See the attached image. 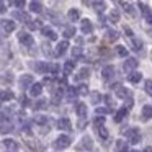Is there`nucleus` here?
<instances>
[{"mask_svg":"<svg viewBox=\"0 0 152 152\" xmlns=\"http://www.w3.org/2000/svg\"><path fill=\"white\" fill-rule=\"evenodd\" d=\"M87 113H88L87 105L85 103H79V105H77V115H79V118H85Z\"/></svg>","mask_w":152,"mask_h":152,"instance_id":"obj_19","label":"nucleus"},{"mask_svg":"<svg viewBox=\"0 0 152 152\" xmlns=\"http://www.w3.org/2000/svg\"><path fill=\"white\" fill-rule=\"evenodd\" d=\"M98 136H100V139H108V129L103 124L98 126Z\"/></svg>","mask_w":152,"mask_h":152,"instance_id":"obj_33","label":"nucleus"},{"mask_svg":"<svg viewBox=\"0 0 152 152\" xmlns=\"http://www.w3.org/2000/svg\"><path fill=\"white\" fill-rule=\"evenodd\" d=\"M62 95H64V93H62V90H61V88H57L56 92L53 93V103H54V105H59V103H61V98H62Z\"/></svg>","mask_w":152,"mask_h":152,"instance_id":"obj_27","label":"nucleus"},{"mask_svg":"<svg viewBox=\"0 0 152 152\" xmlns=\"http://www.w3.org/2000/svg\"><path fill=\"white\" fill-rule=\"evenodd\" d=\"M142 152H152V147H145V149H144V151H142Z\"/></svg>","mask_w":152,"mask_h":152,"instance_id":"obj_54","label":"nucleus"},{"mask_svg":"<svg viewBox=\"0 0 152 152\" xmlns=\"http://www.w3.org/2000/svg\"><path fill=\"white\" fill-rule=\"evenodd\" d=\"M132 46H134L136 51L142 49V41H139V39H136V38H132Z\"/></svg>","mask_w":152,"mask_h":152,"instance_id":"obj_42","label":"nucleus"},{"mask_svg":"<svg viewBox=\"0 0 152 152\" xmlns=\"http://www.w3.org/2000/svg\"><path fill=\"white\" fill-rule=\"evenodd\" d=\"M18 41H20L23 46H26V48H30V46H33V44H34L33 36H31L30 33H26V31H21V33L18 34Z\"/></svg>","mask_w":152,"mask_h":152,"instance_id":"obj_4","label":"nucleus"},{"mask_svg":"<svg viewBox=\"0 0 152 152\" xmlns=\"http://www.w3.org/2000/svg\"><path fill=\"white\" fill-rule=\"evenodd\" d=\"M13 17L17 18V20H20V21H25V23H28V21H30V17H28L26 13H23L21 10H17L13 13Z\"/></svg>","mask_w":152,"mask_h":152,"instance_id":"obj_23","label":"nucleus"},{"mask_svg":"<svg viewBox=\"0 0 152 152\" xmlns=\"http://www.w3.org/2000/svg\"><path fill=\"white\" fill-rule=\"evenodd\" d=\"M67 48H69V43H67V41H61V43L56 46V54L57 56H62V54L67 51Z\"/></svg>","mask_w":152,"mask_h":152,"instance_id":"obj_17","label":"nucleus"},{"mask_svg":"<svg viewBox=\"0 0 152 152\" xmlns=\"http://www.w3.org/2000/svg\"><path fill=\"white\" fill-rule=\"evenodd\" d=\"M43 93V83H33L30 87V95L31 96H39Z\"/></svg>","mask_w":152,"mask_h":152,"instance_id":"obj_13","label":"nucleus"},{"mask_svg":"<svg viewBox=\"0 0 152 152\" xmlns=\"http://www.w3.org/2000/svg\"><path fill=\"white\" fill-rule=\"evenodd\" d=\"M48 105V102L46 100H41V102H38L36 105H34V110H39V108H44V106Z\"/></svg>","mask_w":152,"mask_h":152,"instance_id":"obj_45","label":"nucleus"},{"mask_svg":"<svg viewBox=\"0 0 152 152\" xmlns=\"http://www.w3.org/2000/svg\"><path fill=\"white\" fill-rule=\"evenodd\" d=\"M13 5L17 8H23L25 7V0H13Z\"/></svg>","mask_w":152,"mask_h":152,"instance_id":"obj_47","label":"nucleus"},{"mask_svg":"<svg viewBox=\"0 0 152 152\" xmlns=\"http://www.w3.org/2000/svg\"><path fill=\"white\" fill-rule=\"evenodd\" d=\"M79 147H80V149H87V151H90V149L93 147V141L88 137V136H85V137H82V142H80Z\"/></svg>","mask_w":152,"mask_h":152,"instance_id":"obj_15","label":"nucleus"},{"mask_svg":"<svg viewBox=\"0 0 152 152\" xmlns=\"http://www.w3.org/2000/svg\"><path fill=\"white\" fill-rule=\"evenodd\" d=\"M30 10L33 12V13H41V12H43V5H41L38 0H31L30 2Z\"/></svg>","mask_w":152,"mask_h":152,"instance_id":"obj_16","label":"nucleus"},{"mask_svg":"<svg viewBox=\"0 0 152 152\" xmlns=\"http://www.w3.org/2000/svg\"><path fill=\"white\" fill-rule=\"evenodd\" d=\"M33 83H34V79H33V75H31V74H25V75L20 77V87L23 90L25 88H30Z\"/></svg>","mask_w":152,"mask_h":152,"instance_id":"obj_5","label":"nucleus"},{"mask_svg":"<svg viewBox=\"0 0 152 152\" xmlns=\"http://www.w3.org/2000/svg\"><path fill=\"white\" fill-rule=\"evenodd\" d=\"M124 10L128 12V13H131V15H134V10H132V7L129 4H124Z\"/></svg>","mask_w":152,"mask_h":152,"instance_id":"obj_51","label":"nucleus"},{"mask_svg":"<svg viewBox=\"0 0 152 152\" xmlns=\"http://www.w3.org/2000/svg\"><path fill=\"white\" fill-rule=\"evenodd\" d=\"M103 98H105V102H106V105H108V106H115V102L111 100V96H110V95H105Z\"/></svg>","mask_w":152,"mask_h":152,"instance_id":"obj_48","label":"nucleus"},{"mask_svg":"<svg viewBox=\"0 0 152 152\" xmlns=\"http://www.w3.org/2000/svg\"><path fill=\"white\" fill-rule=\"evenodd\" d=\"M93 7H95V10L100 12V13L105 10V4H103V2H95V5H93Z\"/></svg>","mask_w":152,"mask_h":152,"instance_id":"obj_43","label":"nucleus"},{"mask_svg":"<svg viewBox=\"0 0 152 152\" xmlns=\"http://www.w3.org/2000/svg\"><path fill=\"white\" fill-rule=\"evenodd\" d=\"M137 7L141 8V12H142V15H144L145 21H147V23H151V25H152V10H151V8L147 7V5L141 4V2H139V4H137Z\"/></svg>","mask_w":152,"mask_h":152,"instance_id":"obj_8","label":"nucleus"},{"mask_svg":"<svg viewBox=\"0 0 152 152\" xmlns=\"http://www.w3.org/2000/svg\"><path fill=\"white\" fill-rule=\"evenodd\" d=\"M115 93H116L118 98H123V100H126V98L131 96V92H129L126 87H121V85H115Z\"/></svg>","mask_w":152,"mask_h":152,"instance_id":"obj_6","label":"nucleus"},{"mask_svg":"<svg viewBox=\"0 0 152 152\" xmlns=\"http://www.w3.org/2000/svg\"><path fill=\"white\" fill-rule=\"evenodd\" d=\"M77 95H79V90H77L75 87H69V88H67V100H69V102H72Z\"/></svg>","mask_w":152,"mask_h":152,"instance_id":"obj_26","label":"nucleus"},{"mask_svg":"<svg viewBox=\"0 0 152 152\" xmlns=\"http://www.w3.org/2000/svg\"><path fill=\"white\" fill-rule=\"evenodd\" d=\"M15 30V21L13 20H2V31L4 33H12Z\"/></svg>","mask_w":152,"mask_h":152,"instance_id":"obj_11","label":"nucleus"},{"mask_svg":"<svg viewBox=\"0 0 152 152\" xmlns=\"http://www.w3.org/2000/svg\"><path fill=\"white\" fill-rule=\"evenodd\" d=\"M70 137L69 136H59V137L56 139V142H54V147L57 149V151H62V149H67L70 145Z\"/></svg>","mask_w":152,"mask_h":152,"instance_id":"obj_2","label":"nucleus"},{"mask_svg":"<svg viewBox=\"0 0 152 152\" xmlns=\"http://www.w3.org/2000/svg\"><path fill=\"white\" fill-rule=\"evenodd\" d=\"M110 20H111L113 23H116V21H119V13H118V10H113L111 13H110Z\"/></svg>","mask_w":152,"mask_h":152,"instance_id":"obj_38","label":"nucleus"},{"mask_svg":"<svg viewBox=\"0 0 152 152\" xmlns=\"http://www.w3.org/2000/svg\"><path fill=\"white\" fill-rule=\"evenodd\" d=\"M4 145H5V147H8V151H10V152H15L18 149V144L15 141H12V139H4Z\"/></svg>","mask_w":152,"mask_h":152,"instance_id":"obj_21","label":"nucleus"},{"mask_svg":"<svg viewBox=\"0 0 152 152\" xmlns=\"http://www.w3.org/2000/svg\"><path fill=\"white\" fill-rule=\"evenodd\" d=\"M115 51H116V54H118L119 57H128V49H126L124 46H116Z\"/></svg>","mask_w":152,"mask_h":152,"instance_id":"obj_32","label":"nucleus"},{"mask_svg":"<svg viewBox=\"0 0 152 152\" xmlns=\"http://www.w3.org/2000/svg\"><path fill=\"white\" fill-rule=\"evenodd\" d=\"M80 31H82L83 34H90L93 31V25L90 20H82V23H80Z\"/></svg>","mask_w":152,"mask_h":152,"instance_id":"obj_10","label":"nucleus"},{"mask_svg":"<svg viewBox=\"0 0 152 152\" xmlns=\"http://www.w3.org/2000/svg\"><path fill=\"white\" fill-rule=\"evenodd\" d=\"M77 90H79V95H87V93H88V87H87L85 83L79 85V87H77Z\"/></svg>","mask_w":152,"mask_h":152,"instance_id":"obj_37","label":"nucleus"},{"mask_svg":"<svg viewBox=\"0 0 152 152\" xmlns=\"http://www.w3.org/2000/svg\"><path fill=\"white\" fill-rule=\"evenodd\" d=\"M0 98H2V102H10V100L13 98V93H12L10 90H4L2 95H0Z\"/></svg>","mask_w":152,"mask_h":152,"instance_id":"obj_30","label":"nucleus"},{"mask_svg":"<svg viewBox=\"0 0 152 152\" xmlns=\"http://www.w3.org/2000/svg\"><path fill=\"white\" fill-rule=\"evenodd\" d=\"M137 64H139L137 59H134V57H126L124 64H123V69H124L126 74H129V72H132V70L137 69Z\"/></svg>","mask_w":152,"mask_h":152,"instance_id":"obj_3","label":"nucleus"},{"mask_svg":"<svg viewBox=\"0 0 152 152\" xmlns=\"http://www.w3.org/2000/svg\"><path fill=\"white\" fill-rule=\"evenodd\" d=\"M49 72L53 74V75H57V74H59V66H57V64H49Z\"/></svg>","mask_w":152,"mask_h":152,"instance_id":"obj_40","label":"nucleus"},{"mask_svg":"<svg viewBox=\"0 0 152 152\" xmlns=\"http://www.w3.org/2000/svg\"><path fill=\"white\" fill-rule=\"evenodd\" d=\"M124 134H126V137L129 139V142H131V144H137V142L141 141V132H139V129H136V128L126 129Z\"/></svg>","mask_w":152,"mask_h":152,"instance_id":"obj_1","label":"nucleus"},{"mask_svg":"<svg viewBox=\"0 0 152 152\" xmlns=\"http://www.w3.org/2000/svg\"><path fill=\"white\" fill-rule=\"evenodd\" d=\"M28 26L31 30H36V28H41V21L39 20H34V21H28Z\"/></svg>","mask_w":152,"mask_h":152,"instance_id":"obj_39","label":"nucleus"},{"mask_svg":"<svg viewBox=\"0 0 152 152\" xmlns=\"http://www.w3.org/2000/svg\"><path fill=\"white\" fill-rule=\"evenodd\" d=\"M43 53L44 54H51V46L49 44H46V43L43 44Z\"/></svg>","mask_w":152,"mask_h":152,"instance_id":"obj_49","label":"nucleus"},{"mask_svg":"<svg viewBox=\"0 0 152 152\" xmlns=\"http://www.w3.org/2000/svg\"><path fill=\"white\" fill-rule=\"evenodd\" d=\"M102 77H103V80H111L113 77H115V67L113 66H105L102 69Z\"/></svg>","mask_w":152,"mask_h":152,"instance_id":"obj_7","label":"nucleus"},{"mask_svg":"<svg viewBox=\"0 0 152 152\" xmlns=\"http://www.w3.org/2000/svg\"><path fill=\"white\" fill-rule=\"evenodd\" d=\"M34 69H36L39 74H44V72L49 70V64H46V62H34Z\"/></svg>","mask_w":152,"mask_h":152,"instance_id":"obj_20","label":"nucleus"},{"mask_svg":"<svg viewBox=\"0 0 152 152\" xmlns=\"http://www.w3.org/2000/svg\"><path fill=\"white\" fill-rule=\"evenodd\" d=\"M72 56L74 57H80V56H82V49H80V48H74V49H72Z\"/></svg>","mask_w":152,"mask_h":152,"instance_id":"obj_46","label":"nucleus"},{"mask_svg":"<svg viewBox=\"0 0 152 152\" xmlns=\"http://www.w3.org/2000/svg\"><path fill=\"white\" fill-rule=\"evenodd\" d=\"M88 75H90V70L87 69V67H83V69H80V72H79V75H77V79H88Z\"/></svg>","mask_w":152,"mask_h":152,"instance_id":"obj_34","label":"nucleus"},{"mask_svg":"<svg viewBox=\"0 0 152 152\" xmlns=\"http://www.w3.org/2000/svg\"><path fill=\"white\" fill-rule=\"evenodd\" d=\"M144 90L149 93V95H152V80H151V79L144 82Z\"/></svg>","mask_w":152,"mask_h":152,"instance_id":"obj_36","label":"nucleus"},{"mask_svg":"<svg viewBox=\"0 0 152 152\" xmlns=\"http://www.w3.org/2000/svg\"><path fill=\"white\" fill-rule=\"evenodd\" d=\"M41 33H43L46 38H49L51 41H56V39H57V34L54 33V31L51 30L49 26H43V28H41Z\"/></svg>","mask_w":152,"mask_h":152,"instance_id":"obj_14","label":"nucleus"},{"mask_svg":"<svg viewBox=\"0 0 152 152\" xmlns=\"http://www.w3.org/2000/svg\"><path fill=\"white\" fill-rule=\"evenodd\" d=\"M34 123H38V124H46L48 118H44V116H34Z\"/></svg>","mask_w":152,"mask_h":152,"instance_id":"obj_44","label":"nucleus"},{"mask_svg":"<svg viewBox=\"0 0 152 152\" xmlns=\"http://www.w3.org/2000/svg\"><path fill=\"white\" fill-rule=\"evenodd\" d=\"M116 149H118V152H129L128 151V142H126L124 139H119V141L116 142Z\"/></svg>","mask_w":152,"mask_h":152,"instance_id":"obj_25","label":"nucleus"},{"mask_svg":"<svg viewBox=\"0 0 152 152\" xmlns=\"http://www.w3.org/2000/svg\"><path fill=\"white\" fill-rule=\"evenodd\" d=\"M57 128L62 129V131H72V123L67 118H61L59 121H57Z\"/></svg>","mask_w":152,"mask_h":152,"instance_id":"obj_9","label":"nucleus"},{"mask_svg":"<svg viewBox=\"0 0 152 152\" xmlns=\"http://www.w3.org/2000/svg\"><path fill=\"white\" fill-rule=\"evenodd\" d=\"M93 123H95V124H98V126L105 124V116H103V115H98L95 119H93Z\"/></svg>","mask_w":152,"mask_h":152,"instance_id":"obj_41","label":"nucleus"},{"mask_svg":"<svg viewBox=\"0 0 152 152\" xmlns=\"http://www.w3.org/2000/svg\"><path fill=\"white\" fill-rule=\"evenodd\" d=\"M124 33L128 34V36H132V31L129 30V28H124Z\"/></svg>","mask_w":152,"mask_h":152,"instance_id":"obj_53","label":"nucleus"},{"mask_svg":"<svg viewBox=\"0 0 152 152\" xmlns=\"http://www.w3.org/2000/svg\"><path fill=\"white\" fill-rule=\"evenodd\" d=\"M67 18H69L70 21H79V18H80V12L77 10V8H70L69 13H67Z\"/></svg>","mask_w":152,"mask_h":152,"instance_id":"obj_18","label":"nucleus"},{"mask_svg":"<svg viewBox=\"0 0 152 152\" xmlns=\"http://www.w3.org/2000/svg\"><path fill=\"white\" fill-rule=\"evenodd\" d=\"M74 34H75V28L74 26H67L64 30V38H72Z\"/></svg>","mask_w":152,"mask_h":152,"instance_id":"obj_35","label":"nucleus"},{"mask_svg":"<svg viewBox=\"0 0 152 152\" xmlns=\"http://www.w3.org/2000/svg\"><path fill=\"white\" fill-rule=\"evenodd\" d=\"M128 80H129L131 83H139V82L142 80V74L137 72V70H132V72L128 74Z\"/></svg>","mask_w":152,"mask_h":152,"instance_id":"obj_12","label":"nucleus"},{"mask_svg":"<svg viewBox=\"0 0 152 152\" xmlns=\"http://www.w3.org/2000/svg\"><path fill=\"white\" fill-rule=\"evenodd\" d=\"M83 128H85V121H83V118H82L79 123V129H83Z\"/></svg>","mask_w":152,"mask_h":152,"instance_id":"obj_52","label":"nucleus"},{"mask_svg":"<svg viewBox=\"0 0 152 152\" xmlns=\"http://www.w3.org/2000/svg\"><path fill=\"white\" fill-rule=\"evenodd\" d=\"M129 152H137V151H129Z\"/></svg>","mask_w":152,"mask_h":152,"instance_id":"obj_55","label":"nucleus"},{"mask_svg":"<svg viewBox=\"0 0 152 152\" xmlns=\"http://www.w3.org/2000/svg\"><path fill=\"white\" fill-rule=\"evenodd\" d=\"M74 67H75V62H74V61H67V62L64 64V74H66V75H70V74L74 72Z\"/></svg>","mask_w":152,"mask_h":152,"instance_id":"obj_22","label":"nucleus"},{"mask_svg":"<svg viewBox=\"0 0 152 152\" xmlns=\"http://www.w3.org/2000/svg\"><path fill=\"white\" fill-rule=\"evenodd\" d=\"M142 118H144V119H151L152 118V106L151 105H144V106H142Z\"/></svg>","mask_w":152,"mask_h":152,"instance_id":"obj_24","label":"nucleus"},{"mask_svg":"<svg viewBox=\"0 0 152 152\" xmlns=\"http://www.w3.org/2000/svg\"><path fill=\"white\" fill-rule=\"evenodd\" d=\"M126 115H128V108L124 106V108L118 110V113H116V116H115V121H118V123H119V121H121V119L124 118Z\"/></svg>","mask_w":152,"mask_h":152,"instance_id":"obj_29","label":"nucleus"},{"mask_svg":"<svg viewBox=\"0 0 152 152\" xmlns=\"http://www.w3.org/2000/svg\"><path fill=\"white\" fill-rule=\"evenodd\" d=\"M102 98H103V96L100 95L98 92H92V93H90V102H92L93 105H98V103L102 102Z\"/></svg>","mask_w":152,"mask_h":152,"instance_id":"obj_28","label":"nucleus"},{"mask_svg":"<svg viewBox=\"0 0 152 152\" xmlns=\"http://www.w3.org/2000/svg\"><path fill=\"white\" fill-rule=\"evenodd\" d=\"M108 113V108H96V115H103L105 116Z\"/></svg>","mask_w":152,"mask_h":152,"instance_id":"obj_50","label":"nucleus"},{"mask_svg":"<svg viewBox=\"0 0 152 152\" xmlns=\"http://www.w3.org/2000/svg\"><path fill=\"white\" fill-rule=\"evenodd\" d=\"M106 38H108L110 41H116L119 38V33H118V31H115V30H108V31H106Z\"/></svg>","mask_w":152,"mask_h":152,"instance_id":"obj_31","label":"nucleus"}]
</instances>
